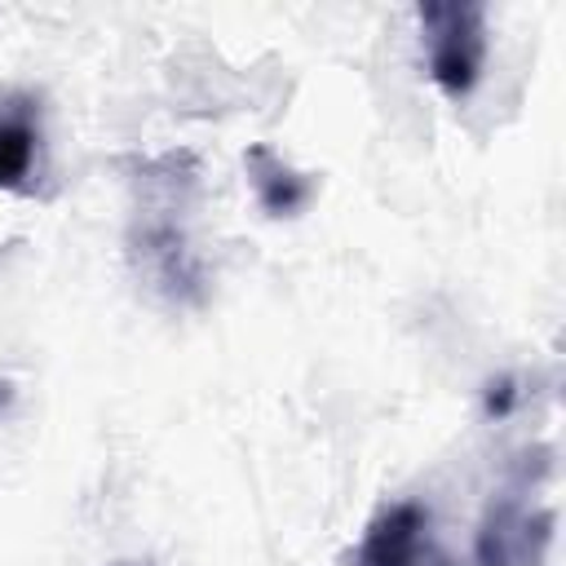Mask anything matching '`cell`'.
<instances>
[{"label":"cell","mask_w":566,"mask_h":566,"mask_svg":"<svg viewBox=\"0 0 566 566\" xmlns=\"http://www.w3.org/2000/svg\"><path fill=\"white\" fill-rule=\"evenodd\" d=\"M513 394H517V389H513V380L491 385V389H486V411H491V416H504V411L513 407Z\"/></svg>","instance_id":"obj_6"},{"label":"cell","mask_w":566,"mask_h":566,"mask_svg":"<svg viewBox=\"0 0 566 566\" xmlns=\"http://www.w3.org/2000/svg\"><path fill=\"white\" fill-rule=\"evenodd\" d=\"M115 566H133V562H115Z\"/></svg>","instance_id":"obj_7"},{"label":"cell","mask_w":566,"mask_h":566,"mask_svg":"<svg viewBox=\"0 0 566 566\" xmlns=\"http://www.w3.org/2000/svg\"><path fill=\"white\" fill-rule=\"evenodd\" d=\"M354 566H455V562L429 535V513L416 500H402L371 517L354 553Z\"/></svg>","instance_id":"obj_3"},{"label":"cell","mask_w":566,"mask_h":566,"mask_svg":"<svg viewBox=\"0 0 566 566\" xmlns=\"http://www.w3.org/2000/svg\"><path fill=\"white\" fill-rule=\"evenodd\" d=\"M40 146V124L31 97H9L0 102V190H22L35 164Z\"/></svg>","instance_id":"obj_5"},{"label":"cell","mask_w":566,"mask_h":566,"mask_svg":"<svg viewBox=\"0 0 566 566\" xmlns=\"http://www.w3.org/2000/svg\"><path fill=\"white\" fill-rule=\"evenodd\" d=\"M248 177H252V190H256V199L270 217H296L314 199V177L283 164L270 146L248 150Z\"/></svg>","instance_id":"obj_4"},{"label":"cell","mask_w":566,"mask_h":566,"mask_svg":"<svg viewBox=\"0 0 566 566\" xmlns=\"http://www.w3.org/2000/svg\"><path fill=\"white\" fill-rule=\"evenodd\" d=\"M548 539H553V509L531 491V482H517L486 504L473 562L478 566H544Z\"/></svg>","instance_id":"obj_2"},{"label":"cell","mask_w":566,"mask_h":566,"mask_svg":"<svg viewBox=\"0 0 566 566\" xmlns=\"http://www.w3.org/2000/svg\"><path fill=\"white\" fill-rule=\"evenodd\" d=\"M420 31L433 84L447 97L473 93L486 62V9L469 0H429L420 4Z\"/></svg>","instance_id":"obj_1"}]
</instances>
